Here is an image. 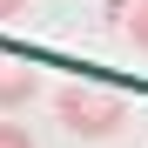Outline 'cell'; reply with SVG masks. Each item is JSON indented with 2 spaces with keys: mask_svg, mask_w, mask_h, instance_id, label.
<instances>
[{
  "mask_svg": "<svg viewBox=\"0 0 148 148\" xmlns=\"http://www.w3.org/2000/svg\"><path fill=\"white\" fill-rule=\"evenodd\" d=\"M54 108H61V121H67V135H88V141H101V135H114L121 128V94H108V88H61L54 94Z\"/></svg>",
  "mask_w": 148,
  "mask_h": 148,
  "instance_id": "obj_1",
  "label": "cell"
},
{
  "mask_svg": "<svg viewBox=\"0 0 148 148\" xmlns=\"http://www.w3.org/2000/svg\"><path fill=\"white\" fill-rule=\"evenodd\" d=\"M34 94H40V74L20 54H0V108H27Z\"/></svg>",
  "mask_w": 148,
  "mask_h": 148,
  "instance_id": "obj_2",
  "label": "cell"
},
{
  "mask_svg": "<svg viewBox=\"0 0 148 148\" xmlns=\"http://www.w3.org/2000/svg\"><path fill=\"white\" fill-rule=\"evenodd\" d=\"M128 40L148 54V0H135V7H128Z\"/></svg>",
  "mask_w": 148,
  "mask_h": 148,
  "instance_id": "obj_3",
  "label": "cell"
},
{
  "mask_svg": "<svg viewBox=\"0 0 148 148\" xmlns=\"http://www.w3.org/2000/svg\"><path fill=\"white\" fill-rule=\"evenodd\" d=\"M0 148H34V141H27V128H14V121H0Z\"/></svg>",
  "mask_w": 148,
  "mask_h": 148,
  "instance_id": "obj_4",
  "label": "cell"
},
{
  "mask_svg": "<svg viewBox=\"0 0 148 148\" xmlns=\"http://www.w3.org/2000/svg\"><path fill=\"white\" fill-rule=\"evenodd\" d=\"M20 7H27V0H0V20H14V14H20Z\"/></svg>",
  "mask_w": 148,
  "mask_h": 148,
  "instance_id": "obj_5",
  "label": "cell"
}]
</instances>
